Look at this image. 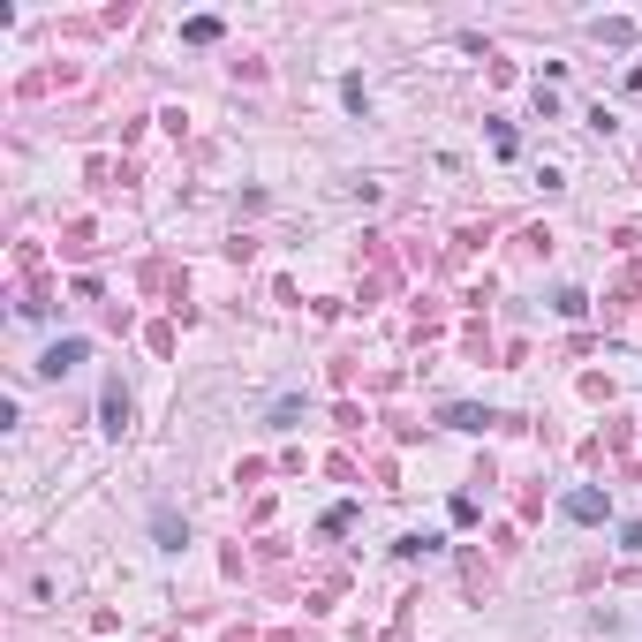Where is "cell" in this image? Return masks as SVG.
<instances>
[{
  "instance_id": "obj_10",
  "label": "cell",
  "mask_w": 642,
  "mask_h": 642,
  "mask_svg": "<svg viewBox=\"0 0 642 642\" xmlns=\"http://www.w3.org/2000/svg\"><path fill=\"white\" fill-rule=\"evenodd\" d=\"M620 552H642V522H627V529H620Z\"/></svg>"
},
{
  "instance_id": "obj_4",
  "label": "cell",
  "mask_w": 642,
  "mask_h": 642,
  "mask_svg": "<svg viewBox=\"0 0 642 642\" xmlns=\"http://www.w3.org/2000/svg\"><path fill=\"white\" fill-rule=\"evenodd\" d=\"M152 537H159V552H182L189 529H182V514H174V507H159V514H152Z\"/></svg>"
},
{
  "instance_id": "obj_8",
  "label": "cell",
  "mask_w": 642,
  "mask_h": 642,
  "mask_svg": "<svg viewBox=\"0 0 642 642\" xmlns=\"http://www.w3.org/2000/svg\"><path fill=\"white\" fill-rule=\"evenodd\" d=\"M552 303H559V318H582V310H590V295H582V288H559Z\"/></svg>"
},
{
  "instance_id": "obj_3",
  "label": "cell",
  "mask_w": 642,
  "mask_h": 642,
  "mask_svg": "<svg viewBox=\"0 0 642 642\" xmlns=\"http://www.w3.org/2000/svg\"><path fill=\"white\" fill-rule=\"evenodd\" d=\"M99 431H106V439H121V431H129V393H121V378L99 393Z\"/></svg>"
},
{
  "instance_id": "obj_5",
  "label": "cell",
  "mask_w": 642,
  "mask_h": 642,
  "mask_svg": "<svg viewBox=\"0 0 642 642\" xmlns=\"http://www.w3.org/2000/svg\"><path fill=\"white\" fill-rule=\"evenodd\" d=\"M182 38H189V46H220L227 23H220V16H189V23H182Z\"/></svg>"
},
{
  "instance_id": "obj_2",
  "label": "cell",
  "mask_w": 642,
  "mask_h": 642,
  "mask_svg": "<svg viewBox=\"0 0 642 642\" xmlns=\"http://www.w3.org/2000/svg\"><path fill=\"white\" fill-rule=\"evenodd\" d=\"M559 514H567V522H605V491H597V484H575V491H567V499H559Z\"/></svg>"
},
{
  "instance_id": "obj_6",
  "label": "cell",
  "mask_w": 642,
  "mask_h": 642,
  "mask_svg": "<svg viewBox=\"0 0 642 642\" xmlns=\"http://www.w3.org/2000/svg\"><path fill=\"white\" fill-rule=\"evenodd\" d=\"M491 423H499L491 408H446V431H491Z\"/></svg>"
},
{
  "instance_id": "obj_1",
  "label": "cell",
  "mask_w": 642,
  "mask_h": 642,
  "mask_svg": "<svg viewBox=\"0 0 642 642\" xmlns=\"http://www.w3.org/2000/svg\"><path fill=\"white\" fill-rule=\"evenodd\" d=\"M84 355H91V340H84V333L53 340V348L38 355V378H68V371H76V363H84Z\"/></svg>"
},
{
  "instance_id": "obj_7",
  "label": "cell",
  "mask_w": 642,
  "mask_h": 642,
  "mask_svg": "<svg viewBox=\"0 0 642 642\" xmlns=\"http://www.w3.org/2000/svg\"><path fill=\"white\" fill-rule=\"evenodd\" d=\"M590 38H612V46H620V38H635V23H627V16H612V23L597 16V23H590Z\"/></svg>"
},
{
  "instance_id": "obj_9",
  "label": "cell",
  "mask_w": 642,
  "mask_h": 642,
  "mask_svg": "<svg viewBox=\"0 0 642 642\" xmlns=\"http://www.w3.org/2000/svg\"><path fill=\"white\" fill-rule=\"evenodd\" d=\"M431 544H439V537H401V544H393V559H431Z\"/></svg>"
}]
</instances>
